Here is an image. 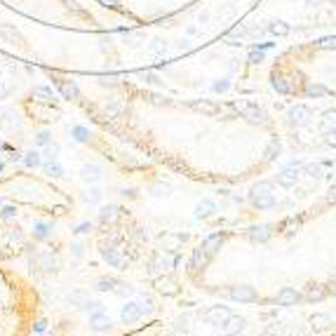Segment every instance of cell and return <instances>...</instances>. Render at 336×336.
Listing matches in <instances>:
<instances>
[{"label": "cell", "mask_w": 336, "mask_h": 336, "mask_svg": "<svg viewBox=\"0 0 336 336\" xmlns=\"http://www.w3.org/2000/svg\"><path fill=\"white\" fill-rule=\"evenodd\" d=\"M231 310L226 306H212L210 310H204V322H210V325H226L228 318H231Z\"/></svg>", "instance_id": "6da1fadb"}, {"label": "cell", "mask_w": 336, "mask_h": 336, "mask_svg": "<svg viewBox=\"0 0 336 336\" xmlns=\"http://www.w3.org/2000/svg\"><path fill=\"white\" fill-rule=\"evenodd\" d=\"M275 301L280 303V306H296V303L301 301V294H298L296 289H292V287H285V289L277 292Z\"/></svg>", "instance_id": "7a4b0ae2"}, {"label": "cell", "mask_w": 336, "mask_h": 336, "mask_svg": "<svg viewBox=\"0 0 336 336\" xmlns=\"http://www.w3.org/2000/svg\"><path fill=\"white\" fill-rule=\"evenodd\" d=\"M139 318H141V306H139V303H125V306H122L120 320L125 325H132V322H137Z\"/></svg>", "instance_id": "3957f363"}, {"label": "cell", "mask_w": 336, "mask_h": 336, "mask_svg": "<svg viewBox=\"0 0 336 336\" xmlns=\"http://www.w3.org/2000/svg\"><path fill=\"white\" fill-rule=\"evenodd\" d=\"M153 285H155V289H158L160 294H167V296H177L179 294V285L172 280V277H158Z\"/></svg>", "instance_id": "277c9868"}, {"label": "cell", "mask_w": 336, "mask_h": 336, "mask_svg": "<svg viewBox=\"0 0 336 336\" xmlns=\"http://www.w3.org/2000/svg\"><path fill=\"white\" fill-rule=\"evenodd\" d=\"M231 298L235 301H256V292L254 287H231Z\"/></svg>", "instance_id": "5b68a950"}, {"label": "cell", "mask_w": 336, "mask_h": 336, "mask_svg": "<svg viewBox=\"0 0 336 336\" xmlns=\"http://www.w3.org/2000/svg\"><path fill=\"white\" fill-rule=\"evenodd\" d=\"M101 254H104V259L108 261L110 266H125L127 261L122 259V254L118 252V249H113V247H104L101 249Z\"/></svg>", "instance_id": "8992f818"}, {"label": "cell", "mask_w": 336, "mask_h": 336, "mask_svg": "<svg viewBox=\"0 0 336 336\" xmlns=\"http://www.w3.org/2000/svg\"><path fill=\"white\" fill-rule=\"evenodd\" d=\"M207 256H210V254H207V249H204L202 245H200V247L193 252V256H191V270H198V268H202V266H204V261H207Z\"/></svg>", "instance_id": "52a82bcc"}, {"label": "cell", "mask_w": 336, "mask_h": 336, "mask_svg": "<svg viewBox=\"0 0 336 336\" xmlns=\"http://www.w3.org/2000/svg\"><path fill=\"white\" fill-rule=\"evenodd\" d=\"M242 329H245V318L231 315V318H228V322H226V331H228V334L235 336V334H240Z\"/></svg>", "instance_id": "ba28073f"}, {"label": "cell", "mask_w": 336, "mask_h": 336, "mask_svg": "<svg viewBox=\"0 0 336 336\" xmlns=\"http://www.w3.org/2000/svg\"><path fill=\"white\" fill-rule=\"evenodd\" d=\"M89 322H92V327L97 331H104V329H108L110 327V318L108 315H104V313H94L92 318H89Z\"/></svg>", "instance_id": "9c48e42d"}, {"label": "cell", "mask_w": 336, "mask_h": 336, "mask_svg": "<svg viewBox=\"0 0 336 336\" xmlns=\"http://www.w3.org/2000/svg\"><path fill=\"white\" fill-rule=\"evenodd\" d=\"M221 242H223V235H221V233H216V235H210L207 240H204L202 247L207 249V254H214L216 249L221 247Z\"/></svg>", "instance_id": "30bf717a"}, {"label": "cell", "mask_w": 336, "mask_h": 336, "mask_svg": "<svg viewBox=\"0 0 336 336\" xmlns=\"http://www.w3.org/2000/svg\"><path fill=\"white\" fill-rule=\"evenodd\" d=\"M249 237H252V240H256V242H264V240H268V237H270V228L268 226L252 228V231H249Z\"/></svg>", "instance_id": "8fae6325"}, {"label": "cell", "mask_w": 336, "mask_h": 336, "mask_svg": "<svg viewBox=\"0 0 336 336\" xmlns=\"http://www.w3.org/2000/svg\"><path fill=\"white\" fill-rule=\"evenodd\" d=\"M118 282H120L118 277H101L97 289H99V292H113V289L118 287Z\"/></svg>", "instance_id": "7c38bea8"}, {"label": "cell", "mask_w": 336, "mask_h": 336, "mask_svg": "<svg viewBox=\"0 0 336 336\" xmlns=\"http://www.w3.org/2000/svg\"><path fill=\"white\" fill-rule=\"evenodd\" d=\"M325 296H327V289H322V287H310L308 294H306L308 301H322Z\"/></svg>", "instance_id": "4fadbf2b"}, {"label": "cell", "mask_w": 336, "mask_h": 336, "mask_svg": "<svg viewBox=\"0 0 336 336\" xmlns=\"http://www.w3.org/2000/svg\"><path fill=\"white\" fill-rule=\"evenodd\" d=\"M254 202H256V207H259V210H268V207H273V198H270L268 193L254 195Z\"/></svg>", "instance_id": "5bb4252c"}, {"label": "cell", "mask_w": 336, "mask_h": 336, "mask_svg": "<svg viewBox=\"0 0 336 336\" xmlns=\"http://www.w3.org/2000/svg\"><path fill=\"white\" fill-rule=\"evenodd\" d=\"M310 325H313L315 329H325V327L329 325V318H327V315H313V318H310Z\"/></svg>", "instance_id": "9a60e30c"}, {"label": "cell", "mask_w": 336, "mask_h": 336, "mask_svg": "<svg viewBox=\"0 0 336 336\" xmlns=\"http://www.w3.org/2000/svg\"><path fill=\"white\" fill-rule=\"evenodd\" d=\"M113 294H118V296H129V294H132V287L125 285V282H118V287L113 289Z\"/></svg>", "instance_id": "2e32d148"}, {"label": "cell", "mask_w": 336, "mask_h": 336, "mask_svg": "<svg viewBox=\"0 0 336 336\" xmlns=\"http://www.w3.org/2000/svg\"><path fill=\"white\" fill-rule=\"evenodd\" d=\"M101 219L104 221H116L118 219V210L116 207H106V210L101 212Z\"/></svg>", "instance_id": "e0dca14e"}, {"label": "cell", "mask_w": 336, "mask_h": 336, "mask_svg": "<svg viewBox=\"0 0 336 336\" xmlns=\"http://www.w3.org/2000/svg\"><path fill=\"white\" fill-rule=\"evenodd\" d=\"M212 212H214V204H212V202L198 204V216H207V214H212Z\"/></svg>", "instance_id": "ac0fdd59"}, {"label": "cell", "mask_w": 336, "mask_h": 336, "mask_svg": "<svg viewBox=\"0 0 336 336\" xmlns=\"http://www.w3.org/2000/svg\"><path fill=\"white\" fill-rule=\"evenodd\" d=\"M320 47H322V50H331V47H336V38H327V40H322V43H320Z\"/></svg>", "instance_id": "d6986e66"}, {"label": "cell", "mask_w": 336, "mask_h": 336, "mask_svg": "<svg viewBox=\"0 0 336 336\" xmlns=\"http://www.w3.org/2000/svg\"><path fill=\"white\" fill-rule=\"evenodd\" d=\"M83 308L85 310H92V315H94V313H101V303H85Z\"/></svg>", "instance_id": "ffe728a7"}, {"label": "cell", "mask_w": 336, "mask_h": 336, "mask_svg": "<svg viewBox=\"0 0 336 336\" xmlns=\"http://www.w3.org/2000/svg\"><path fill=\"white\" fill-rule=\"evenodd\" d=\"M71 301H76V303H83V306H85V303H87V301H85V294H83V292H76V294H73V296H71Z\"/></svg>", "instance_id": "44dd1931"}, {"label": "cell", "mask_w": 336, "mask_h": 336, "mask_svg": "<svg viewBox=\"0 0 336 336\" xmlns=\"http://www.w3.org/2000/svg\"><path fill=\"white\" fill-rule=\"evenodd\" d=\"M285 228H287V231H289V233H294V231H296V228H298V221H296V219L287 221V223H285Z\"/></svg>", "instance_id": "7402d4cb"}, {"label": "cell", "mask_w": 336, "mask_h": 336, "mask_svg": "<svg viewBox=\"0 0 336 336\" xmlns=\"http://www.w3.org/2000/svg\"><path fill=\"white\" fill-rule=\"evenodd\" d=\"M327 202H336V183L329 188V195H327Z\"/></svg>", "instance_id": "603a6c76"}, {"label": "cell", "mask_w": 336, "mask_h": 336, "mask_svg": "<svg viewBox=\"0 0 336 336\" xmlns=\"http://www.w3.org/2000/svg\"><path fill=\"white\" fill-rule=\"evenodd\" d=\"M87 228H89V223H83V226L78 228V231H76V233H85V231H87Z\"/></svg>", "instance_id": "cb8c5ba5"}, {"label": "cell", "mask_w": 336, "mask_h": 336, "mask_svg": "<svg viewBox=\"0 0 336 336\" xmlns=\"http://www.w3.org/2000/svg\"><path fill=\"white\" fill-rule=\"evenodd\" d=\"M334 287H336V275H334Z\"/></svg>", "instance_id": "d4e9b609"}, {"label": "cell", "mask_w": 336, "mask_h": 336, "mask_svg": "<svg viewBox=\"0 0 336 336\" xmlns=\"http://www.w3.org/2000/svg\"><path fill=\"white\" fill-rule=\"evenodd\" d=\"M228 336H231V334H228Z\"/></svg>", "instance_id": "484cf974"}]
</instances>
